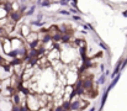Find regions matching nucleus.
Returning <instances> with one entry per match:
<instances>
[{
	"label": "nucleus",
	"mask_w": 127,
	"mask_h": 111,
	"mask_svg": "<svg viewBox=\"0 0 127 111\" xmlns=\"http://www.w3.org/2000/svg\"><path fill=\"white\" fill-rule=\"evenodd\" d=\"M95 110H96V107H95V106H93V107H91L89 111H95Z\"/></svg>",
	"instance_id": "a211bd4d"
},
{
	"label": "nucleus",
	"mask_w": 127,
	"mask_h": 111,
	"mask_svg": "<svg viewBox=\"0 0 127 111\" xmlns=\"http://www.w3.org/2000/svg\"><path fill=\"white\" fill-rule=\"evenodd\" d=\"M57 13L60 14V15H64V16H70V15H72L69 10H58Z\"/></svg>",
	"instance_id": "f8f14e48"
},
{
	"label": "nucleus",
	"mask_w": 127,
	"mask_h": 111,
	"mask_svg": "<svg viewBox=\"0 0 127 111\" xmlns=\"http://www.w3.org/2000/svg\"><path fill=\"white\" fill-rule=\"evenodd\" d=\"M65 80H67V84L75 85L76 83H78V80H79V72L68 69L67 73H65Z\"/></svg>",
	"instance_id": "f03ea898"
},
{
	"label": "nucleus",
	"mask_w": 127,
	"mask_h": 111,
	"mask_svg": "<svg viewBox=\"0 0 127 111\" xmlns=\"http://www.w3.org/2000/svg\"><path fill=\"white\" fill-rule=\"evenodd\" d=\"M100 72L101 73H105V65L104 64H100Z\"/></svg>",
	"instance_id": "2eb2a0df"
},
{
	"label": "nucleus",
	"mask_w": 127,
	"mask_h": 111,
	"mask_svg": "<svg viewBox=\"0 0 127 111\" xmlns=\"http://www.w3.org/2000/svg\"><path fill=\"white\" fill-rule=\"evenodd\" d=\"M122 16H123V17H127V10H123L122 11Z\"/></svg>",
	"instance_id": "dca6fc26"
},
{
	"label": "nucleus",
	"mask_w": 127,
	"mask_h": 111,
	"mask_svg": "<svg viewBox=\"0 0 127 111\" xmlns=\"http://www.w3.org/2000/svg\"><path fill=\"white\" fill-rule=\"evenodd\" d=\"M70 17L73 19L75 22H81V17H80L79 15H70Z\"/></svg>",
	"instance_id": "ddd939ff"
},
{
	"label": "nucleus",
	"mask_w": 127,
	"mask_h": 111,
	"mask_svg": "<svg viewBox=\"0 0 127 111\" xmlns=\"http://www.w3.org/2000/svg\"><path fill=\"white\" fill-rule=\"evenodd\" d=\"M105 81H106V74L102 73V74L100 75V78L97 79V84H99V85H104Z\"/></svg>",
	"instance_id": "9d476101"
},
{
	"label": "nucleus",
	"mask_w": 127,
	"mask_h": 111,
	"mask_svg": "<svg viewBox=\"0 0 127 111\" xmlns=\"http://www.w3.org/2000/svg\"><path fill=\"white\" fill-rule=\"evenodd\" d=\"M120 78H121V73H119L117 75H116L115 78H112V80H111V83H110V85L107 86V89H109V90H111V89L116 85V84H117V81L120 80Z\"/></svg>",
	"instance_id": "423d86ee"
},
{
	"label": "nucleus",
	"mask_w": 127,
	"mask_h": 111,
	"mask_svg": "<svg viewBox=\"0 0 127 111\" xmlns=\"http://www.w3.org/2000/svg\"><path fill=\"white\" fill-rule=\"evenodd\" d=\"M9 15H10V11L6 8V4H5V1L0 3V19L9 17Z\"/></svg>",
	"instance_id": "39448f33"
},
{
	"label": "nucleus",
	"mask_w": 127,
	"mask_h": 111,
	"mask_svg": "<svg viewBox=\"0 0 127 111\" xmlns=\"http://www.w3.org/2000/svg\"><path fill=\"white\" fill-rule=\"evenodd\" d=\"M0 44H1V49L5 54H10L13 51V44H11V38L10 37H1L0 38Z\"/></svg>",
	"instance_id": "7ed1b4c3"
},
{
	"label": "nucleus",
	"mask_w": 127,
	"mask_h": 111,
	"mask_svg": "<svg viewBox=\"0 0 127 111\" xmlns=\"http://www.w3.org/2000/svg\"><path fill=\"white\" fill-rule=\"evenodd\" d=\"M27 10H29V5L27 4H20V13L25 15L27 13Z\"/></svg>",
	"instance_id": "1a4fd4ad"
},
{
	"label": "nucleus",
	"mask_w": 127,
	"mask_h": 111,
	"mask_svg": "<svg viewBox=\"0 0 127 111\" xmlns=\"http://www.w3.org/2000/svg\"><path fill=\"white\" fill-rule=\"evenodd\" d=\"M38 41H40L38 32H37V31H34V30H32L30 35L25 38V42H26V44H27V47H32V46H34L36 42H38Z\"/></svg>",
	"instance_id": "20e7f679"
},
{
	"label": "nucleus",
	"mask_w": 127,
	"mask_h": 111,
	"mask_svg": "<svg viewBox=\"0 0 127 111\" xmlns=\"http://www.w3.org/2000/svg\"><path fill=\"white\" fill-rule=\"evenodd\" d=\"M88 106V101L85 99H81V96H79L76 100H72L69 102V110H78V111H81L84 110L85 107Z\"/></svg>",
	"instance_id": "f257e3e1"
},
{
	"label": "nucleus",
	"mask_w": 127,
	"mask_h": 111,
	"mask_svg": "<svg viewBox=\"0 0 127 111\" xmlns=\"http://www.w3.org/2000/svg\"><path fill=\"white\" fill-rule=\"evenodd\" d=\"M36 20L43 21V14H42V13H38V14H37V19H36Z\"/></svg>",
	"instance_id": "4468645a"
},
{
	"label": "nucleus",
	"mask_w": 127,
	"mask_h": 111,
	"mask_svg": "<svg viewBox=\"0 0 127 111\" xmlns=\"http://www.w3.org/2000/svg\"><path fill=\"white\" fill-rule=\"evenodd\" d=\"M51 5H53V0H42L40 6L41 8H49Z\"/></svg>",
	"instance_id": "6e6552de"
},
{
	"label": "nucleus",
	"mask_w": 127,
	"mask_h": 111,
	"mask_svg": "<svg viewBox=\"0 0 127 111\" xmlns=\"http://www.w3.org/2000/svg\"><path fill=\"white\" fill-rule=\"evenodd\" d=\"M72 1H73V3H76V4H78V0H72Z\"/></svg>",
	"instance_id": "6ab92c4d"
},
{
	"label": "nucleus",
	"mask_w": 127,
	"mask_h": 111,
	"mask_svg": "<svg viewBox=\"0 0 127 111\" xmlns=\"http://www.w3.org/2000/svg\"><path fill=\"white\" fill-rule=\"evenodd\" d=\"M27 1H29V0H19V3H20V4H26Z\"/></svg>",
	"instance_id": "f3484780"
},
{
	"label": "nucleus",
	"mask_w": 127,
	"mask_h": 111,
	"mask_svg": "<svg viewBox=\"0 0 127 111\" xmlns=\"http://www.w3.org/2000/svg\"><path fill=\"white\" fill-rule=\"evenodd\" d=\"M97 44H99V46H100V47H101L102 49H104L105 52H109V47H107L106 44H105V43H104V42H102L101 40H100V41H97Z\"/></svg>",
	"instance_id": "9b49d317"
},
{
	"label": "nucleus",
	"mask_w": 127,
	"mask_h": 111,
	"mask_svg": "<svg viewBox=\"0 0 127 111\" xmlns=\"http://www.w3.org/2000/svg\"><path fill=\"white\" fill-rule=\"evenodd\" d=\"M36 6H37L36 4H32L31 6H29V10H27V13H26L25 15H26V16H32V15L36 13Z\"/></svg>",
	"instance_id": "0eeeda50"
}]
</instances>
